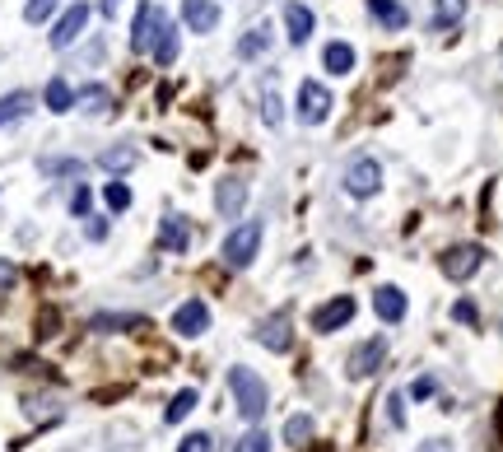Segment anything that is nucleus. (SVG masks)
I'll use <instances>...</instances> for the list:
<instances>
[{
    "mask_svg": "<svg viewBox=\"0 0 503 452\" xmlns=\"http://www.w3.org/2000/svg\"><path fill=\"white\" fill-rule=\"evenodd\" d=\"M75 103H79V108L89 113V117H103V113L112 108V89H107V85H84Z\"/></svg>",
    "mask_w": 503,
    "mask_h": 452,
    "instance_id": "412c9836",
    "label": "nucleus"
},
{
    "mask_svg": "<svg viewBox=\"0 0 503 452\" xmlns=\"http://www.w3.org/2000/svg\"><path fill=\"white\" fill-rule=\"evenodd\" d=\"M28 113H33V94L14 89V94H5V98H0V126H10V122L28 117Z\"/></svg>",
    "mask_w": 503,
    "mask_h": 452,
    "instance_id": "4be33fe9",
    "label": "nucleus"
},
{
    "mask_svg": "<svg viewBox=\"0 0 503 452\" xmlns=\"http://www.w3.org/2000/svg\"><path fill=\"white\" fill-rule=\"evenodd\" d=\"M419 452H453V447H447V443H438V447H419Z\"/></svg>",
    "mask_w": 503,
    "mask_h": 452,
    "instance_id": "ea45409f",
    "label": "nucleus"
},
{
    "mask_svg": "<svg viewBox=\"0 0 503 452\" xmlns=\"http://www.w3.org/2000/svg\"><path fill=\"white\" fill-rule=\"evenodd\" d=\"M98 168H107V173H126V168H135V149H131V145L103 149V154H98Z\"/></svg>",
    "mask_w": 503,
    "mask_h": 452,
    "instance_id": "b1692460",
    "label": "nucleus"
},
{
    "mask_svg": "<svg viewBox=\"0 0 503 452\" xmlns=\"http://www.w3.org/2000/svg\"><path fill=\"white\" fill-rule=\"evenodd\" d=\"M307 438H313V415L285 420V443H307Z\"/></svg>",
    "mask_w": 503,
    "mask_h": 452,
    "instance_id": "bb28decb",
    "label": "nucleus"
},
{
    "mask_svg": "<svg viewBox=\"0 0 503 452\" xmlns=\"http://www.w3.org/2000/svg\"><path fill=\"white\" fill-rule=\"evenodd\" d=\"M322 70L350 75V70H354V47H350V42H326V47H322Z\"/></svg>",
    "mask_w": 503,
    "mask_h": 452,
    "instance_id": "6ab92c4d",
    "label": "nucleus"
},
{
    "mask_svg": "<svg viewBox=\"0 0 503 452\" xmlns=\"http://www.w3.org/2000/svg\"><path fill=\"white\" fill-rule=\"evenodd\" d=\"M84 23H89V5H70L61 19H56V29H51V47H56V51L75 47V42H79V33H84Z\"/></svg>",
    "mask_w": 503,
    "mask_h": 452,
    "instance_id": "0eeeda50",
    "label": "nucleus"
},
{
    "mask_svg": "<svg viewBox=\"0 0 503 452\" xmlns=\"http://www.w3.org/2000/svg\"><path fill=\"white\" fill-rule=\"evenodd\" d=\"M382 359H387V340H382V336L363 340L359 350L350 355V378H373L378 368H382Z\"/></svg>",
    "mask_w": 503,
    "mask_h": 452,
    "instance_id": "6e6552de",
    "label": "nucleus"
},
{
    "mask_svg": "<svg viewBox=\"0 0 503 452\" xmlns=\"http://www.w3.org/2000/svg\"><path fill=\"white\" fill-rule=\"evenodd\" d=\"M242 205H247V182L242 177H224L219 187H215V210H219L224 220H238Z\"/></svg>",
    "mask_w": 503,
    "mask_h": 452,
    "instance_id": "1a4fd4ad",
    "label": "nucleus"
},
{
    "mask_svg": "<svg viewBox=\"0 0 503 452\" xmlns=\"http://www.w3.org/2000/svg\"><path fill=\"white\" fill-rule=\"evenodd\" d=\"M163 29V10L154 5V0H140V10H135V23H131V51H150L154 38Z\"/></svg>",
    "mask_w": 503,
    "mask_h": 452,
    "instance_id": "39448f33",
    "label": "nucleus"
},
{
    "mask_svg": "<svg viewBox=\"0 0 503 452\" xmlns=\"http://www.w3.org/2000/svg\"><path fill=\"white\" fill-rule=\"evenodd\" d=\"M233 452H270V438L261 434V429H252V434H242L238 438V447Z\"/></svg>",
    "mask_w": 503,
    "mask_h": 452,
    "instance_id": "2f4dec72",
    "label": "nucleus"
},
{
    "mask_svg": "<svg viewBox=\"0 0 503 452\" xmlns=\"http://www.w3.org/2000/svg\"><path fill=\"white\" fill-rule=\"evenodd\" d=\"M42 173L47 177H75V173H84V164L79 158H42Z\"/></svg>",
    "mask_w": 503,
    "mask_h": 452,
    "instance_id": "cd10ccee",
    "label": "nucleus"
},
{
    "mask_svg": "<svg viewBox=\"0 0 503 452\" xmlns=\"http://www.w3.org/2000/svg\"><path fill=\"white\" fill-rule=\"evenodd\" d=\"M56 5H61V0H28V5H23V19H28V23H47V14H56Z\"/></svg>",
    "mask_w": 503,
    "mask_h": 452,
    "instance_id": "c756f323",
    "label": "nucleus"
},
{
    "mask_svg": "<svg viewBox=\"0 0 503 452\" xmlns=\"http://www.w3.org/2000/svg\"><path fill=\"white\" fill-rule=\"evenodd\" d=\"M89 201H94V196H89V187H79V192L70 196V210H75V215H89Z\"/></svg>",
    "mask_w": 503,
    "mask_h": 452,
    "instance_id": "f704fd0d",
    "label": "nucleus"
},
{
    "mask_svg": "<svg viewBox=\"0 0 503 452\" xmlns=\"http://www.w3.org/2000/svg\"><path fill=\"white\" fill-rule=\"evenodd\" d=\"M313 452H331V447H313Z\"/></svg>",
    "mask_w": 503,
    "mask_h": 452,
    "instance_id": "79ce46f5",
    "label": "nucleus"
},
{
    "mask_svg": "<svg viewBox=\"0 0 503 452\" xmlns=\"http://www.w3.org/2000/svg\"><path fill=\"white\" fill-rule=\"evenodd\" d=\"M150 51H154V61H159L163 70H168V66L178 61L182 42H178V29H173V23H168V19H163V29H159V38H154V47H150Z\"/></svg>",
    "mask_w": 503,
    "mask_h": 452,
    "instance_id": "aec40b11",
    "label": "nucleus"
},
{
    "mask_svg": "<svg viewBox=\"0 0 503 452\" xmlns=\"http://www.w3.org/2000/svg\"><path fill=\"white\" fill-rule=\"evenodd\" d=\"M369 10H373V19L382 23L387 33H401L406 23H410V14H406L401 0H369Z\"/></svg>",
    "mask_w": 503,
    "mask_h": 452,
    "instance_id": "dca6fc26",
    "label": "nucleus"
},
{
    "mask_svg": "<svg viewBox=\"0 0 503 452\" xmlns=\"http://www.w3.org/2000/svg\"><path fill=\"white\" fill-rule=\"evenodd\" d=\"M285 33H289L294 47H303L307 38H313V10L298 5V0H289V5H285Z\"/></svg>",
    "mask_w": 503,
    "mask_h": 452,
    "instance_id": "2eb2a0df",
    "label": "nucleus"
},
{
    "mask_svg": "<svg viewBox=\"0 0 503 452\" xmlns=\"http://www.w3.org/2000/svg\"><path fill=\"white\" fill-rule=\"evenodd\" d=\"M191 411H196V392L187 387V392H178V396H173V402H168L163 420H168V424H182V420H187Z\"/></svg>",
    "mask_w": 503,
    "mask_h": 452,
    "instance_id": "a878e982",
    "label": "nucleus"
},
{
    "mask_svg": "<svg viewBox=\"0 0 503 452\" xmlns=\"http://www.w3.org/2000/svg\"><path fill=\"white\" fill-rule=\"evenodd\" d=\"M178 452H210V434H187Z\"/></svg>",
    "mask_w": 503,
    "mask_h": 452,
    "instance_id": "473e14b6",
    "label": "nucleus"
},
{
    "mask_svg": "<svg viewBox=\"0 0 503 452\" xmlns=\"http://www.w3.org/2000/svg\"><path fill=\"white\" fill-rule=\"evenodd\" d=\"M498 434H503V406H498Z\"/></svg>",
    "mask_w": 503,
    "mask_h": 452,
    "instance_id": "a19ab883",
    "label": "nucleus"
},
{
    "mask_svg": "<svg viewBox=\"0 0 503 452\" xmlns=\"http://www.w3.org/2000/svg\"><path fill=\"white\" fill-rule=\"evenodd\" d=\"M257 340L266 345V350H275V355H285L289 345H294V327H289V317L285 312H270L266 322L257 327Z\"/></svg>",
    "mask_w": 503,
    "mask_h": 452,
    "instance_id": "9d476101",
    "label": "nucleus"
},
{
    "mask_svg": "<svg viewBox=\"0 0 503 452\" xmlns=\"http://www.w3.org/2000/svg\"><path fill=\"white\" fill-rule=\"evenodd\" d=\"M373 308H378L382 322H401V317H406V294H401L397 285H382L378 294H373Z\"/></svg>",
    "mask_w": 503,
    "mask_h": 452,
    "instance_id": "f3484780",
    "label": "nucleus"
},
{
    "mask_svg": "<svg viewBox=\"0 0 503 452\" xmlns=\"http://www.w3.org/2000/svg\"><path fill=\"white\" fill-rule=\"evenodd\" d=\"M257 252H261V220H247V224H238L229 238H224V261H229L233 271L252 266Z\"/></svg>",
    "mask_w": 503,
    "mask_h": 452,
    "instance_id": "f03ea898",
    "label": "nucleus"
},
{
    "mask_svg": "<svg viewBox=\"0 0 503 452\" xmlns=\"http://www.w3.org/2000/svg\"><path fill=\"white\" fill-rule=\"evenodd\" d=\"M331 117V94L317 85V79H303V89H298V122L303 126H317Z\"/></svg>",
    "mask_w": 503,
    "mask_h": 452,
    "instance_id": "423d86ee",
    "label": "nucleus"
},
{
    "mask_svg": "<svg viewBox=\"0 0 503 452\" xmlns=\"http://www.w3.org/2000/svg\"><path fill=\"white\" fill-rule=\"evenodd\" d=\"M14 276H19L14 266H10V261H0V289H10V285H14Z\"/></svg>",
    "mask_w": 503,
    "mask_h": 452,
    "instance_id": "4c0bfd02",
    "label": "nucleus"
},
{
    "mask_svg": "<svg viewBox=\"0 0 503 452\" xmlns=\"http://www.w3.org/2000/svg\"><path fill=\"white\" fill-rule=\"evenodd\" d=\"M182 23L191 33H215L219 5H215V0H182Z\"/></svg>",
    "mask_w": 503,
    "mask_h": 452,
    "instance_id": "ddd939ff",
    "label": "nucleus"
},
{
    "mask_svg": "<svg viewBox=\"0 0 503 452\" xmlns=\"http://www.w3.org/2000/svg\"><path fill=\"white\" fill-rule=\"evenodd\" d=\"M261 117H266V126H279V122H285V103H279L275 89H266V98H261Z\"/></svg>",
    "mask_w": 503,
    "mask_h": 452,
    "instance_id": "c85d7f7f",
    "label": "nucleus"
},
{
    "mask_svg": "<svg viewBox=\"0 0 503 452\" xmlns=\"http://www.w3.org/2000/svg\"><path fill=\"white\" fill-rule=\"evenodd\" d=\"M103 201H107V210H126L131 205V187H126V182H107Z\"/></svg>",
    "mask_w": 503,
    "mask_h": 452,
    "instance_id": "7c9ffc66",
    "label": "nucleus"
},
{
    "mask_svg": "<svg viewBox=\"0 0 503 452\" xmlns=\"http://www.w3.org/2000/svg\"><path fill=\"white\" fill-rule=\"evenodd\" d=\"M438 266H443L447 280H471V276L485 266V252L475 248V243H462V248H447V252L438 257Z\"/></svg>",
    "mask_w": 503,
    "mask_h": 452,
    "instance_id": "20e7f679",
    "label": "nucleus"
},
{
    "mask_svg": "<svg viewBox=\"0 0 503 452\" xmlns=\"http://www.w3.org/2000/svg\"><path fill=\"white\" fill-rule=\"evenodd\" d=\"M415 396H434V378H419L415 383Z\"/></svg>",
    "mask_w": 503,
    "mask_h": 452,
    "instance_id": "58836bf2",
    "label": "nucleus"
},
{
    "mask_svg": "<svg viewBox=\"0 0 503 452\" xmlns=\"http://www.w3.org/2000/svg\"><path fill=\"white\" fill-rule=\"evenodd\" d=\"M229 387H233V402H238V411H242V420L247 424H257L261 415H266V406H270V396H266V383L252 374V368H229Z\"/></svg>",
    "mask_w": 503,
    "mask_h": 452,
    "instance_id": "f257e3e1",
    "label": "nucleus"
},
{
    "mask_svg": "<svg viewBox=\"0 0 503 452\" xmlns=\"http://www.w3.org/2000/svg\"><path fill=\"white\" fill-rule=\"evenodd\" d=\"M453 317H457V322H466V327H475V322H480V312H475V303H466V299L453 308Z\"/></svg>",
    "mask_w": 503,
    "mask_h": 452,
    "instance_id": "72a5a7b5",
    "label": "nucleus"
},
{
    "mask_svg": "<svg viewBox=\"0 0 503 452\" xmlns=\"http://www.w3.org/2000/svg\"><path fill=\"white\" fill-rule=\"evenodd\" d=\"M350 317H354V299H350V294H335L331 303H322V308L313 312V327H317V331H341Z\"/></svg>",
    "mask_w": 503,
    "mask_h": 452,
    "instance_id": "9b49d317",
    "label": "nucleus"
},
{
    "mask_svg": "<svg viewBox=\"0 0 503 452\" xmlns=\"http://www.w3.org/2000/svg\"><path fill=\"white\" fill-rule=\"evenodd\" d=\"M187 243H191L187 220H182V215H163V220H159V248H163V252H187Z\"/></svg>",
    "mask_w": 503,
    "mask_h": 452,
    "instance_id": "4468645a",
    "label": "nucleus"
},
{
    "mask_svg": "<svg viewBox=\"0 0 503 452\" xmlns=\"http://www.w3.org/2000/svg\"><path fill=\"white\" fill-rule=\"evenodd\" d=\"M387 420H391V424H397V429H401V424H406V411H401V396H391V402H387Z\"/></svg>",
    "mask_w": 503,
    "mask_h": 452,
    "instance_id": "c9c22d12",
    "label": "nucleus"
},
{
    "mask_svg": "<svg viewBox=\"0 0 503 452\" xmlns=\"http://www.w3.org/2000/svg\"><path fill=\"white\" fill-rule=\"evenodd\" d=\"M42 98H47V108H51V113H70V108H75V89L66 85V79H47Z\"/></svg>",
    "mask_w": 503,
    "mask_h": 452,
    "instance_id": "5701e85b",
    "label": "nucleus"
},
{
    "mask_svg": "<svg viewBox=\"0 0 503 452\" xmlns=\"http://www.w3.org/2000/svg\"><path fill=\"white\" fill-rule=\"evenodd\" d=\"M173 331H178V336H201V331H210V308H206L201 299H187V303L173 312Z\"/></svg>",
    "mask_w": 503,
    "mask_h": 452,
    "instance_id": "f8f14e48",
    "label": "nucleus"
},
{
    "mask_svg": "<svg viewBox=\"0 0 503 452\" xmlns=\"http://www.w3.org/2000/svg\"><path fill=\"white\" fill-rule=\"evenodd\" d=\"M270 42H275L270 23H257L252 33H242V38H238V57H242V61H257L261 51H270Z\"/></svg>",
    "mask_w": 503,
    "mask_h": 452,
    "instance_id": "a211bd4d",
    "label": "nucleus"
},
{
    "mask_svg": "<svg viewBox=\"0 0 503 452\" xmlns=\"http://www.w3.org/2000/svg\"><path fill=\"white\" fill-rule=\"evenodd\" d=\"M84 233H89L94 243H103V238H107V220H89V229H84Z\"/></svg>",
    "mask_w": 503,
    "mask_h": 452,
    "instance_id": "e433bc0d",
    "label": "nucleus"
},
{
    "mask_svg": "<svg viewBox=\"0 0 503 452\" xmlns=\"http://www.w3.org/2000/svg\"><path fill=\"white\" fill-rule=\"evenodd\" d=\"M466 14V0H434V29H453Z\"/></svg>",
    "mask_w": 503,
    "mask_h": 452,
    "instance_id": "393cba45",
    "label": "nucleus"
},
{
    "mask_svg": "<svg viewBox=\"0 0 503 452\" xmlns=\"http://www.w3.org/2000/svg\"><path fill=\"white\" fill-rule=\"evenodd\" d=\"M378 187H382V168H378V158H350V168H345V192L350 196H359V201H369V196H378Z\"/></svg>",
    "mask_w": 503,
    "mask_h": 452,
    "instance_id": "7ed1b4c3",
    "label": "nucleus"
}]
</instances>
